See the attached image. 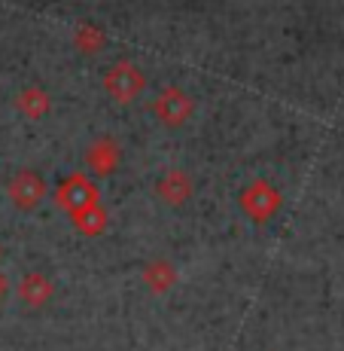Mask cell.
Listing matches in <instances>:
<instances>
[{
	"instance_id": "obj_1",
	"label": "cell",
	"mask_w": 344,
	"mask_h": 351,
	"mask_svg": "<svg viewBox=\"0 0 344 351\" xmlns=\"http://www.w3.org/2000/svg\"><path fill=\"white\" fill-rule=\"evenodd\" d=\"M104 89L116 104H131V101H137L144 95L146 77L134 62H125L122 58V62L110 64V71L104 73Z\"/></svg>"
},
{
	"instance_id": "obj_2",
	"label": "cell",
	"mask_w": 344,
	"mask_h": 351,
	"mask_svg": "<svg viewBox=\"0 0 344 351\" xmlns=\"http://www.w3.org/2000/svg\"><path fill=\"white\" fill-rule=\"evenodd\" d=\"M241 211L253 220V223H268L274 214L280 211V193L268 180H253L241 193Z\"/></svg>"
},
{
	"instance_id": "obj_3",
	"label": "cell",
	"mask_w": 344,
	"mask_h": 351,
	"mask_svg": "<svg viewBox=\"0 0 344 351\" xmlns=\"http://www.w3.org/2000/svg\"><path fill=\"white\" fill-rule=\"evenodd\" d=\"M195 101L186 95L180 86H165V89L153 101V117L159 119L165 128H180L192 119Z\"/></svg>"
},
{
	"instance_id": "obj_4",
	"label": "cell",
	"mask_w": 344,
	"mask_h": 351,
	"mask_svg": "<svg viewBox=\"0 0 344 351\" xmlns=\"http://www.w3.org/2000/svg\"><path fill=\"white\" fill-rule=\"evenodd\" d=\"M98 199H101L98 186H94V180L85 178V174H70V178H67L64 184L58 186V193H55L58 208L67 211V214L83 211V208H89L92 202H98Z\"/></svg>"
},
{
	"instance_id": "obj_5",
	"label": "cell",
	"mask_w": 344,
	"mask_h": 351,
	"mask_svg": "<svg viewBox=\"0 0 344 351\" xmlns=\"http://www.w3.org/2000/svg\"><path fill=\"white\" fill-rule=\"evenodd\" d=\"M6 193H10V202L18 211H37L40 202L46 199V180L37 171H18L10 180Z\"/></svg>"
},
{
	"instance_id": "obj_6",
	"label": "cell",
	"mask_w": 344,
	"mask_h": 351,
	"mask_svg": "<svg viewBox=\"0 0 344 351\" xmlns=\"http://www.w3.org/2000/svg\"><path fill=\"white\" fill-rule=\"evenodd\" d=\"M119 162H122V150H119V144L113 138H107V134L94 138L92 144L85 147V165H89L92 174H98V178L113 174L119 168Z\"/></svg>"
},
{
	"instance_id": "obj_7",
	"label": "cell",
	"mask_w": 344,
	"mask_h": 351,
	"mask_svg": "<svg viewBox=\"0 0 344 351\" xmlns=\"http://www.w3.org/2000/svg\"><path fill=\"white\" fill-rule=\"evenodd\" d=\"M156 195L165 202V205H171V208L186 205V202L192 199V178H189L183 168H171V171H165L159 178Z\"/></svg>"
},
{
	"instance_id": "obj_8",
	"label": "cell",
	"mask_w": 344,
	"mask_h": 351,
	"mask_svg": "<svg viewBox=\"0 0 344 351\" xmlns=\"http://www.w3.org/2000/svg\"><path fill=\"white\" fill-rule=\"evenodd\" d=\"M52 293H55V285L49 281L46 272H25L22 281L16 285V296L28 308H43L52 300Z\"/></svg>"
},
{
	"instance_id": "obj_9",
	"label": "cell",
	"mask_w": 344,
	"mask_h": 351,
	"mask_svg": "<svg viewBox=\"0 0 344 351\" xmlns=\"http://www.w3.org/2000/svg\"><path fill=\"white\" fill-rule=\"evenodd\" d=\"M70 223L79 235H85V239H98V235L107 229V211H104V205H101V199L92 202L89 208H83V211L70 214Z\"/></svg>"
},
{
	"instance_id": "obj_10",
	"label": "cell",
	"mask_w": 344,
	"mask_h": 351,
	"mask_svg": "<svg viewBox=\"0 0 344 351\" xmlns=\"http://www.w3.org/2000/svg\"><path fill=\"white\" fill-rule=\"evenodd\" d=\"M16 107H18V113H22V117H28V119H43L46 113L52 110V98H49V92L40 89V86H28V89L18 92Z\"/></svg>"
},
{
	"instance_id": "obj_11",
	"label": "cell",
	"mask_w": 344,
	"mask_h": 351,
	"mask_svg": "<svg viewBox=\"0 0 344 351\" xmlns=\"http://www.w3.org/2000/svg\"><path fill=\"white\" fill-rule=\"evenodd\" d=\"M144 285L153 290V293H168L174 285H177V269L168 260H153L146 263L144 269Z\"/></svg>"
},
{
	"instance_id": "obj_12",
	"label": "cell",
	"mask_w": 344,
	"mask_h": 351,
	"mask_svg": "<svg viewBox=\"0 0 344 351\" xmlns=\"http://www.w3.org/2000/svg\"><path fill=\"white\" fill-rule=\"evenodd\" d=\"M107 43L104 31L94 28V25H77V31H73V46H77L79 52H85V56H94V52H101Z\"/></svg>"
},
{
	"instance_id": "obj_13",
	"label": "cell",
	"mask_w": 344,
	"mask_h": 351,
	"mask_svg": "<svg viewBox=\"0 0 344 351\" xmlns=\"http://www.w3.org/2000/svg\"><path fill=\"white\" fill-rule=\"evenodd\" d=\"M6 293H10V278H6V272H0V302L6 300Z\"/></svg>"
}]
</instances>
